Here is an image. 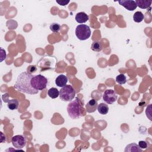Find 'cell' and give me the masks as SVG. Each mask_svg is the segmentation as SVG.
I'll return each mask as SVG.
<instances>
[{"label": "cell", "instance_id": "22", "mask_svg": "<svg viewBox=\"0 0 152 152\" xmlns=\"http://www.w3.org/2000/svg\"><path fill=\"white\" fill-rule=\"evenodd\" d=\"M138 146L142 150V149H145L148 147V144L145 141H140L138 142Z\"/></svg>", "mask_w": 152, "mask_h": 152}, {"label": "cell", "instance_id": "1", "mask_svg": "<svg viewBox=\"0 0 152 152\" xmlns=\"http://www.w3.org/2000/svg\"><path fill=\"white\" fill-rule=\"evenodd\" d=\"M33 75L28 72H23L18 76L14 88L20 92L29 94H37L39 91L34 89L31 84V80Z\"/></svg>", "mask_w": 152, "mask_h": 152}, {"label": "cell", "instance_id": "3", "mask_svg": "<svg viewBox=\"0 0 152 152\" xmlns=\"http://www.w3.org/2000/svg\"><path fill=\"white\" fill-rule=\"evenodd\" d=\"M31 84L32 87L36 90H43L46 88L48 81L45 77L39 74L33 76L31 80Z\"/></svg>", "mask_w": 152, "mask_h": 152}, {"label": "cell", "instance_id": "17", "mask_svg": "<svg viewBox=\"0 0 152 152\" xmlns=\"http://www.w3.org/2000/svg\"><path fill=\"white\" fill-rule=\"evenodd\" d=\"M102 45L100 42L99 41H94L92 43L91 46V49L94 52H100L102 50Z\"/></svg>", "mask_w": 152, "mask_h": 152}, {"label": "cell", "instance_id": "23", "mask_svg": "<svg viewBox=\"0 0 152 152\" xmlns=\"http://www.w3.org/2000/svg\"><path fill=\"white\" fill-rule=\"evenodd\" d=\"M56 2L59 5H60L65 6V5H67V4L69 2V0H68V1H66V0H64V1H58V0H56Z\"/></svg>", "mask_w": 152, "mask_h": 152}, {"label": "cell", "instance_id": "16", "mask_svg": "<svg viewBox=\"0 0 152 152\" xmlns=\"http://www.w3.org/2000/svg\"><path fill=\"white\" fill-rule=\"evenodd\" d=\"M48 94L50 98L55 99L59 96V91L56 88L52 87L49 89L48 91Z\"/></svg>", "mask_w": 152, "mask_h": 152}, {"label": "cell", "instance_id": "10", "mask_svg": "<svg viewBox=\"0 0 152 152\" xmlns=\"http://www.w3.org/2000/svg\"><path fill=\"white\" fill-rule=\"evenodd\" d=\"M68 82V78L66 76L63 74L58 75L55 79V84L56 86L60 87H63L66 85Z\"/></svg>", "mask_w": 152, "mask_h": 152}, {"label": "cell", "instance_id": "9", "mask_svg": "<svg viewBox=\"0 0 152 152\" xmlns=\"http://www.w3.org/2000/svg\"><path fill=\"white\" fill-rule=\"evenodd\" d=\"M97 101L95 99H91L86 105V111L88 113L94 112L97 108Z\"/></svg>", "mask_w": 152, "mask_h": 152}, {"label": "cell", "instance_id": "15", "mask_svg": "<svg viewBox=\"0 0 152 152\" xmlns=\"http://www.w3.org/2000/svg\"><path fill=\"white\" fill-rule=\"evenodd\" d=\"M19 102L17 99H11L8 102L7 106L8 108L11 110H15L18 108Z\"/></svg>", "mask_w": 152, "mask_h": 152}, {"label": "cell", "instance_id": "5", "mask_svg": "<svg viewBox=\"0 0 152 152\" xmlns=\"http://www.w3.org/2000/svg\"><path fill=\"white\" fill-rule=\"evenodd\" d=\"M75 35L80 40H86L91 36V30L88 26L86 24H80L76 27Z\"/></svg>", "mask_w": 152, "mask_h": 152}, {"label": "cell", "instance_id": "13", "mask_svg": "<svg viewBox=\"0 0 152 152\" xmlns=\"http://www.w3.org/2000/svg\"><path fill=\"white\" fill-rule=\"evenodd\" d=\"M137 5L141 9H147L151 5V1L148 0H136L135 1Z\"/></svg>", "mask_w": 152, "mask_h": 152}, {"label": "cell", "instance_id": "21", "mask_svg": "<svg viewBox=\"0 0 152 152\" xmlns=\"http://www.w3.org/2000/svg\"><path fill=\"white\" fill-rule=\"evenodd\" d=\"M37 70V67L35 65H30L27 68V72H28L30 74L34 73Z\"/></svg>", "mask_w": 152, "mask_h": 152}, {"label": "cell", "instance_id": "11", "mask_svg": "<svg viewBox=\"0 0 152 152\" xmlns=\"http://www.w3.org/2000/svg\"><path fill=\"white\" fill-rule=\"evenodd\" d=\"M88 15L84 12H78L75 15V20L77 23L82 24L88 20Z\"/></svg>", "mask_w": 152, "mask_h": 152}, {"label": "cell", "instance_id": "8", "mask_svg": "<svg viewBox=\"0 0 152 152\" xmlns=\"http://www.w3.org/2000/svg\"><path fill=\"white\" fill-rule=\"evenodd\" d=\"M118 3L127 10L131 11L135 10L137 7L135 1L133 0H121L119 1Z\"/></svg>", "mask_w": 152, "mask_h": 152}, {"label": "cell", "instance_id": "14", "mask_svg": "<svg viewBox=\"0 0 152 152\" xmlns=\"http://www.w3.org/2000/svg\"><path fill=\"white\" fill-rule=\"evenodd\" d=\"M97 110L100 114L106 115L108 113L109 107H108L107 104H106L104 103H101L99 104H98Z\"/></svg>", "mask_w": 152, "mask_h": 152}, {"label": "cell", "instance_id": "12", "mask_svg": "<svg viewBox=\"0 0 152 152\" xmlns=\"http://www.w3.org/2000/svg\"><path fill=\"white\" fill-rule=\"evenodd\" d=\"M125 152H141L142 150L140 148L138 144L136 143H131L128 144L124 150Z\"/></svg>", "mask_w": 152, "mask_h": 152}, {"label": "cell", "instance_id": "18", "mask_svg": "<svg viewBox=\"0 0 152 152\" xmlns=\"http://www.w3.org/2000/svg\"><path fill=\"white\" fill-rule=\"evenodd\" d=\"M144 18V15L141 11H137L134 13L133 15L134 21L136 23L141 22Z\"/></svg>", "mask_w": 152, "mask_h": 152}, {"label": "cell", "instance_id": "19", "mask_svg": "<svg viewBox=\"0 0 152 152\" xmlns=\"http://www.w3.org/2000/svg\"><path fill=\"white\" fill-rule=\"evenodd\" d=\"M116 81L119 84H125L126 82V76L123 74H119L116 77Z\"/></svg>", "mask_w": 152, "mask_h": 152}, {"label": "cell", "instance_id": "20", "mask_svg": "<svg viewBox=\"0 0 152 152\" xmlns=\"http://www.w3.org/2000/svg\"><path fill=\"white\" fill-rule=\"evenodd\" d=\"M49 28L52 32L58 33L61 30V26L58 23H52L50 25Z\"/></svg>", "mask_w": 152, "mask_h": 152}, {"label": "cell", "instance_id": "2", "mask_svg": "<svg viewBox=\"0 0 152 152\" xmlns=\"http://www.w3.org/2000/svg\"><path fill=\"white\" fill-rule=\"evenodd\" d=\"M83 102L78 97L72 100L67 106V112L69 117L75 119L83 116Z\"/></svg>", "mask_w": 152, "mask_h": 152}, {"label": "cell", "instance_id": "6", "mask_svg": "<svg viewBox=\"0 0 152 152\" xmlns=\"http://www.w3.org/2000/svg\"><path fill=\"white\" fill-rule=\"evenodd\" d=\"M11 142L13 146L17 149L23 148L27 143L26 138L23 135H17L12 137Z\"/></svg>", "mask_w": 152, "mask_h": 152}, {"label": "cell", "instance_id": "4", "mask_svg": "<svg viewBox=\"0 0 152 152\" xmlns=\"http://www.w3.org/2000/svg\"><path fill=\"white\" fill-rule=\"evenodd\" d=\"M75 90L71 85H66L62 87L59 91V97L61 100L65 102L72 101L75 97Z\"/></svg>", "mask_w": 152, "mask_h": 152}, {"label": "cell", "instance_id": "7", "mask_svg": "<svg viewBox=\"0 0 152 152\" xmlns=\"http://www.w3.org/2000/svg\"><path fill=\"white\" fill-rule=\"evenodd\" d=\"M103 100L107 104H112L117 100V95L113 90L109 89L104 91L103 95Z\"/></svg>", "mask_w": 152, "mask_h": 152}]
</instances>
